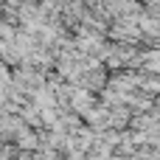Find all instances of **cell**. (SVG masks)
Returning <instances> with one entry per match:
<instances>
[{
    "label": "cell",
    "instance_id": "obj_1",
    "mask_svg": "<svg viewBox=\"0 0 160 160\" xmlns=\"http://www.w3.org/2000/svg\"><path fill=\"white\" fill-rule=\"evenodd\" d=\"M17 146H20V149H42V135H37L34 129L22 127V129L17 132Z\"/></svg>",
    "mask_w": 160,
    "mask_h": 160
}]
</instances>
